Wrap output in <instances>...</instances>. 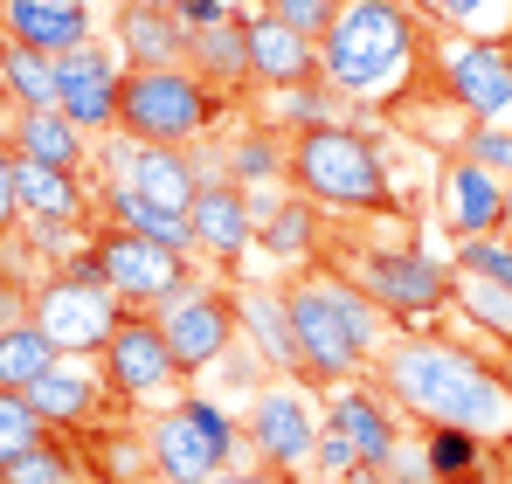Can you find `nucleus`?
<instances>
[{"instance_id": "nucleus-31", "label": "nucleus", "mask_w": 512, "mask_h": 484, "mask_svg": "<svg viewBox=\"0 0 512 484\" xmlns=\"http://www.w3.org/2000/svg\"><path fill=\"white\" fill-rule=\"evenodd\" d=\"M416 443H423V464H429V484H485L492 478V450L499 443H485V436H471V429H416Z\"/></svg>"}, {"instance_id": "nucleus-25", "label": "nucleus", "mask_w": 512, "mask_h": 484, "mask_svg": "<svg viewBox=\"0 0 512 484\" xmlns=\"http://www.w3.org/2000/svg\"><path fill=\"white\" fill-rule=\"evenodd\" d=\"M84 443L90 484H160L153 478V450H146V422L139 415H111L77 436Z\"/></svg>"}, {"instance_id": "nucleus-23", "label": "nucleus", "mask_w": 512, "mask_h": 484, "mask_svg": "<svg viewBox=\"0 0 512 484\" xmlns=\"http://www.w3.org/2000/svg\"><path fill=\"white\" fill-rule=\"evenodd\" d=\"M0 35L42 56H70L97 35L90 7H63V0H0Z\"/></svg>"}, {"instance_id": "nucleus-48", "label": "nucleus", "mask_w": 512, "mask_h": 484, "mask_svg": "<svg viewBox=\"0 0 512 484\" xmlns=\"http://www.w3.org/2000/svg\"><path fill=\"white\" fill-rule=\"evenodd\" d=\"M28 319V284H14V277H0V332L7 325Z\"/></svg>"}, {"instance_id": "nucleus-44", "label": "nucleus", "mask_w": 512, "mask_h": 484, "mask_svg": "<svg viewBox=\"0 0 512 484\" xmlns=\"http://www.w3.org/2000/svg\"><path fill=\"white\" fill-rule=\"evenodd\" d=\"M346 471H360V450H353V443H346L340 429H319V443H312V478L340 484Z\"/></svg>"}, {"instance_id": "nucleus-15", "label": "nucleus", "mask_w": 512, "mask_h": 484, "mask_svg": "<svg viewBox=\"0 0 512 484\" xmlns=\"http://www.w3.org/2000/svg\"><path fill=\"white\" fill-rule=\"evenodd\" d=\"M429 215L450 242H471V236H506L512 229V187L499 173H485L478 160L450 153L436 166V187H429Z\"/></svg>"}, {"instance_id": "nucleus-7", "label": "nucleus", "mask_w": 512, "mask_h": 484, "mask_svg": "<svg viewBox=\"0 0 512 484\" xmlns=\"http://www.w3.org/2000/svg\"><path fill=\"white\" fill-rule=\"evenodd\" d=\"M436 97L464 125H512V42H478L450 35L429 21V56H423Z\"/></svg>"}, {"instance_id": "nucleus-27", "label": "nucleus", "mask_w": 512, "mask_h": 484, "mask_svg": "<svg viewBox=\"0 0 512 484\" xmlns=\"http://www.w3.org/2000/svg\"><path fill=\"white\" fill-rule=\"evenodd\" d=\"M111 49L125 56V70H167L187 63V35L167 7H111Z\"/></svg>"}, {"instance_id": "nucleus-43", "label": "nucleus", "mask_w": 512, "mask_h": 484, "mask_svg": "<svg viewBox=\"0 0 512 484\" xmlns=\"http://www.w3.org/2000/svg\"><path fill=\"white\" fill-rule=\"evenodd\" d=\"M263 14H277L284 28H298L305 42H319L326 28H333V14H340V0H256Z\"/></svg>"}, {"instance_id": "nucleus-22", "label": "nucleus", "mask_w": 512, "mask_h": 484, "mask_svg": "<svg viewBox=\"0 0 512 484\" xmlns=\"http://www.w3.org/2000/svg\"><path fill=\"white\" fill-rule=\"evenodd\" d=\"M256 256L270 263H319L326 256V215L305 194H256Z\"/></svg>"}, {"instance_id": "nucleus-16", "label": "nucleus", "mask_w": 512, "mask_h": 484, "mask_svg": "<svg viewBox=\"0 0 512 484\" xmlns=\"http://www.w3.org/2000/svg\"><path fill=\"white\" fill-rule=\"evenodd\" d=\"M256 249V194L208 173L187 201V256L194 263H215V270H243Z\"/></svg>"}, {"instance_id": "nucleus-40", "label": "nucleus", "mask_w": 512, "mask_h": 484, "mask_svg": "<svg viewBox=\"0 0 512 484\" xmlns=\"http://www.w3.org/2000/svg\"><path fill=\"white\" fill-rule=\"evenodd\" d=\"M42 436H49V422L35 415V402L14 395V388H0V471H7L21 450H35Z\"/></svg>"}, {"instance_id": "nucleus-5", "label": "nucleus", "mask_w": 512, "mask_h": 484, "mask_svg": "<svg viewBox=\"0 0 512 484\" xmlns=\"http://www.w3.org/2000/svg\"><path fill=\"white\" fill-rule=\"evenodd\" d=\"M319 263L360 284L395 332H429L436 319H450V263L429 256L423 242H340Z\"/></svg>"}, {"instance_id": "nucleus-32", "label": "nucleus", "mask_w": 512, "mask_h": 484, "mask_svg": "<svg viewBox=\"0 0 512 484\" xmlns=\"http://www.w3.org/2000/svg\"><path fill=\"white\" fill-rule=\"evenodd\" d=\"M450 319H464L478 339H492L499 353H512V291L492 277L450 270Z\"/></svg>"}, {"instance_id": "nucleus-18", "label": "nucleus", "mask_w": 512, "mask_h": 484, "mask_svg": "<svg viewBox=\"0 0 512 484\" xmlns=\"http://www.w3.org/2000/svg\"><path fill=\"white\" fill-rule=\"evenodd\" d=\"M28 402H35V415H42L56 436H84V429H97V422L118 415L111 388H104V374H97V360H70V353L28 388Z\"/></svg>"}, {"instance_id": "nucleus-14", "label": "nucleus", "mask_w": 512, "mask_h": 484, "mask_svg": "<svg viewBox=\"0 0 512 484\" xmlns=\"http://www.w3.org/2000/svg\"><path fill=\"white\" fill-rule=\"evenodd\" d=\"M90 180H118L146 201H160L173 215H187L201 173H194V153L187 146H146V139H125V132H104L90 146Z\"/></svg>"}, {"instance_id": "nucleus-24", "label": "nucleus", "mask_w": 512, "mask_h": 484, "mask_svg": "<svg viewBox=\"0 0 512 484\" xmlns=\"http://www.w3.org/2000/svg\"><path fill=\"white\" fill-rule=\"evenodd\" d=\"M236 325L277 381H298V339H291V312H284V284H236Z\"/></svg>"}, {"instance_id": "nucleus-29", "label": "nucleus", "mask_w": 512, "mask_h": 484, "mask_svg": "<svg viewBox=\"0 0 512 484\" xmlns=\"http://www.w3.org/2000/svg\"><path fill=\"white\" fill-rule=\"evenodd\" d=\"M14 201H21V222L28 215H90L97 180L90 173H63V166L14 160Z\"/></svg>"}, {"instance_id": "nucleus-42", "label": "nucleus", "mask_w": 512, "mask_h": 484, "mask_svg": "<svg viewBox=\"0 0 512 484\" xmlns=\"http://www.w3.org/2000/svg\"><path fill=\"white\" fill-rule=\"evenodd\" d=\"M457 153H464V160H478L485 173H499V180L512 187V125H464Z\"/></svg>"}, {"instance_id": "nucleus-3", "label": "nucleus", "mask_w": 512, "mask_h": 484, "mask_svg": "<svg viewBox=\"0 0 512 484\" xmlns=\"http://www.w3.org/2000/svg\"><path fill=\"white\" fill-rule=\"evenodd\" d=\"M284 187L305 194L319 215H340V222H374V215L402 208L381 139L360 132L353 118H326L312 132H291L284 139Z\"/></svg>"}, {"instance_id": "nucleus-12", "label": "nucleus", "mask_w": 512, "mask_h": 484, "mask_svg": "<svg viewBox=\"0 0 512 484\" xmlns=\"http://www.w3.org/2000/svg\"><path fill=\"white\" fill-rule=\"evenodd\" d=\"M28 319L49 332L56 353L97 360L104 339L118 332V319H125V305H118L104 284H77V277H63V270H42V277L28 284Z\"/></svg>"}, {"instance_id": "nucleus-38", "label": "nucleus", "mask_w": 512, "mask_h": 484, "mask_svg": "<svg viewBox=\"0 0 512 484\" xmlns=\"http://www.w3.org/2000/svg\"><path fill=\"white\" fill-rule=\"evenodd\" d=\"M429 21L450 28V35L512 42V0H429Z\"/></svg>"}, {"instance_id": "nucleus-21", "label": "nucleus", "mask_w": 512, "mask_h": 484, "mask_svg": "<svg viewBox=\"0 0 512 484\" xmlns=\"http://www.w3.org/2000/svg\"><path fill=\"white\" fill-rule=\"evenodd\" d=\"M243 42H250V90H284V83L319 77V42H305L298 28H284L263 7H243Z\"/></svg>"}, {"instance_id": "nucleus-30", "label": "nucleus", "mask_w": 512, "mask_h": 484, "mask_svg": "<svg viewBox=\"0 0 512 484\" xmlns=\"http://www.w3.org/2000/svg\"><path fill=\"white\" fill-rule=\"evenodd\" d=\"M256 125H270V132H312V125H326V118H346V104L333 97V83L312 77V83H284V90H256Z\"/></svg>"}, {"instance_id": "nucleus-2", "label": "nucleus", "mask_w": 512, "mask_h": 484, "mask_svg": "<svg viewBox=\"0 0 512 484\" xmlns=\"http://www.w3.org/2000/svg\"><path fill=\"white\" fill-rule=\"evenodd\" d=\"M429 56L423 0H340L333 28L319 35V77L346 111H388L416 90Z\"/></svg>"}, {"instance_id": "nucleus-47", "label": "nucleus", "mask_w": 512, "mask_h": 484, "mask_svg": "<svg viewBox=\"0 0 512 484\" xmlns=\"http://www.w3.org/2000/svg\"><path fill=\"white\" fill-rule=\"evenodd\" d=\"M21 229V201H14V153H7V139H0V236H14Z\"/></svg>"}, {"instance_id": "nucleus-53", "label": "nucleus", "mask_w": 512, "mask_h": 484, "mask_svg": "<svg viewBox=\"0 0 512 484\" xmlns=\"http://www.w3.org/2000/svg\"><path fill=\"white\" fill-rule=\"evenodd\" d=\"M63 7H90V0H63Z\"/></svg>"}, {"instance_id": "nucleus-52", "label": "nucleus", "mask_w": 512, "mask_h": 484, "mask_svg": "<svg viewBox=\"0 0 512 484\" xmlns=\"http://www.w3.org/2000/svg\"><path fill=\"white\" fill-rule=\"evenodd\" d=\"M111 7H167V0H111Z\"/></svg>"}, {"instance_id": "nucleus-1", "label": "nucleus", "mask_w": 512, "mask_h": 484, "mask_svg": "<svg viewBox=\"0 0 512 484\" xmlns=\"http://www.w3.org/2000/svg\"><path fill=\"white\" fill-rule=\"evenodd\" d=\"M367 381L402 408V422L416 429H471L485 443H512V395L499 381V360L492 353H471L443 332H395Z\"/></svg>"}, {"instance_id": "nucleus-37", "label": "nucleus", "mask_w": 512, "mask_h": 484, "mask_svg": "<svg viewBox=\"0 0 512 484\" xmlns=\"http://www.w3.org/2000/svg\"><path fill=\"white\" fill-rule=\"evenodd\" d=\"M319 277H326V298H333V312L346 319V332H353V346H360V353H367V367H374V353H381V346L395 339V325H388V312H381V305H374V298H367L360 284H346L340 270H326V263H319Z\"/></svg>"}, {"instance_id": "nucleus-20", "label": "nucleus", "mask_w": 512, "mask_h": 484, "mask_svg": "<svg viewBox=\"0 0 512 484\" xmlns=\"http://www.w3.org/2000/svg\"><path fill=\"white\" fill-rule=\"evenodd\" d=\"M326 429H340L346 443L360 450V464L381 471V464L395 457V443H402V408L360 374V381H346V388L326 395Z\"/></svg>"}, {"instance_id": "nucleus-8", "label": "nucleus", "mask_w": 512, "mask_h": 484, "mask_svg": "<svg viewBox=\"0 0 512 484\" xmlns=\"http://www.w3.org/2000/svg\"><path fill=\"white\" fill-rule=\"evenodd\" d=\"M153 325H160L167 353L180 360L187 388H201V381L215 374V360L243 339V325H236V284L194 277V284H180L173 298H160V305H153Z\"/></svg>"}, {"instance_id": "nucleus-35", "label": "nucleus", "mask_w": 512, "mask_h": 484, "mask_svg": "<svg viewBox=\"0 0 512 484\" xmlns=\"http://www.w3.org/2000/svg\"><path fill=\"white\" fill-rule=\"evenodd\" d=\"M90 236H97V222H90V215H28V222L14 229V242L35 256V270L70 263L77 249H90Z\"/></svg>"}, {"instance_id": "nucleus-9", "label": "nucleus", "mask_w": 512, "mask_h": 484, "mask_svg": "<svg viewBox=\"0 0 512 484\" xmlns=\"http://www.w3.org/2000/svg\"><path fill=\"white\" fill-rule=\"evenodd\" d=\"M284 312H291V339H298V381H305V388L333 395V388H346V381H360V374H367V353L353 346L346 319L333 312L319 263H312L305 277H291V284H284Z\"/></svg>"}, {"instance_id": "nucleus-46", "label": "nucleus", "mask_w": 512, "mask_h": 484, "mask_svg": "<svg viewBox=\"0 0 512 484\" xmlns=\"http://www.w3.org/2000/svg\"><path fill=\"white\" fill-rule=\"evenodd\" d=\"M229 7H236V0H167V14L180 21V35H201V28H215Z\"/></svg>"}, {"instance_id": "nucleus-33", "label": "nucleus", "mask_w": 512, "mask_h": 484, "mask_svg": "<svg viewBox=\"0 0 512 484\" xmlns=\"http://www.w3.org/2000/svg\"><path fill=\"white\" fill-rule=\"evenodd\" d=\"M0 97L7 111H56V56L0 35Z\"/></svg>"}, {"instance_id": "nucleus-36", "label": "nucleus", "mask_w": 512, "mask_h": 484, "mask_svg": "<svg viewBox=\"0 0 512 484\" xmlns=\"http://www.w3.org/2000/svg\"><path fill=\"white\" fill-rule=\"evenodd\" d=\"M56 360H63V353L49 346V332H42L35 319H21V325H7V332H0V388L28 395V388H35Z\"/></svg>"}, {"instance_id": "nucleus-34", "label": "nucleus", "mask_w": 512, "mask_h": 484, "mask_svg": "<svg viewBox=\"0 0 512 484\" xmlns=\"http://www.w3.org/2000/svg\"><path fill=\"white\" fill-rule=\"evenodd\" d=\"M0 484H90V464H84V443L77 436H42L35 450H21L7 471H0Z\"/></svg>"}, {"instance_id": "nucleus-39", "label": "nucleus", "mask_w": 512, "mask_h": 484, "mask_svg": "<svg viewBox=\"0 0 512 484\" xmlns=\"http://www.w3.org/2000/svg\"><path fill=\"white\" fill-rule=\"evenodd\" d=\"M208 381H215V395H222L229 408H243L256 388H263V381H277V374H270V367L256 360V346H243V339H236V346H229V353L215 360V374H208Z\"/></svg>"}, {"instance_id": "nucleus-51", "label": "nucleus", "mask_w": 512, "mask_h": 484, "mask_svg": "<svg viewBox=\"0 0 512 484\" xmlns=\"http://www.w3.org/2000/svg\"><path fill=\"white\" fill-rule=\"evenodd\" d=\"M499 360V381H506V395H512V353H492Z\"/></svg>"}, {"instance_id": "nucleus-4", "label": "nucleus", "mask_w": 512, "mask_h": 484, "mask_svg": "<svg viewBox=\"0 0 512 484\" xmlns=\"http://www.w3.org/2000/svg\"><path fill=\"white\" fill-rule=\"evenodd\" d=\"M146 450L160 484H222L243 464V415L222 402L215 388H180L173 402L146 408Z\"/></svg>"}, {"instance_id": "nucleus-49", "label": "nucleus", "mask_w": 512, "mask_h": 484, "mask_svg": "<svg viewBox=\"0 0 512 484\" xmlns=\"http://www.w3.org/2000/svg\"><path fill=\"white\" fill-rule=\"evenodd\" d=\"M222 484H291V478H284V471H270V464H236Z\"/></svg>"}, {"instance_id": "nucleus-11", "label": "nucleus", "mask_w": 512, "mask_h": 484, "mask_svg": "<svg viewBox=\"0 0 512 484\" xmlns=\"http://www.w3.org/2000/svg\"><path fill=\"white\" fill-rule=\"evenodd\" d=\"M326 429V395L305 381H263L243 402V443L256 450V464L270 471H312V443Z\"/></svg>"}, {"instance_id": "nucleus-50", "label": "nucleus", "mask_w": 512, "mask_h": 484, "mask_svg": "<svg viewBox=\"0 0 512 484\" xmlns=\"http://www.w3.org/2000/svg\"><path fill=\"white\" fill-rule=\"evenodd\" d=\"M340 484H388V478H381V471H367V464H360V471H346Z\"/></svg>"}, {"instance_id": "nucleus-6", "label": "nucleus", "mask_w": 512, "mask_h": 484, "mask_svg": "<svg viewBox=\"0 0 512 484\" xmlns=\"http://www.w3.org/2000/svg\"><path fill=\"white\" fill-rule=\"evenodd\" d=\"M229 111H236V97L201 83L187 63L125 70V83H118V132L146 139V146H201L229 125Z\"/></svg>"}, {"instance_id": "nucleus-10", "label": "nucleus", "mask_w": 512, "mask_h": 484, "mask_svg": "<svg viewBox=\"0 0 512 484\" xmlns=\"http://www.w3.org/2000/svg\"><path fill=\"white\" fill-rule=\"evenodd\" d=\"M97 374H104L118 415H146V408L173 402V395L187 388V374H180V360L167 353L153 312H125V319H118V332H111L104 353H97Z\"/></svg>"}, {"instance_id": "nucleus-26", "label": "nucleus", "mask_w": 512, "mask_h": 484, "mask_svg": "<svg viewBox=\"0 0 512 484\" xmlns=\"http://www.w3.org/2000/svg\"><path fill=\"white\" fill-rule=\"evenodd\" d=\"M7 153L14 160H35V166H63V173H90V139L63 118V111H14L0 125Z\"/></svg>"}, {"instance_id": "nucleus-45", "label": "nucleus", "mask_w": 512, "mask_h": 484, "mask_svg": "<svg viewBox=\"0 0 512 484\" xmlns=\"http://www.w3.org/2000/svg\"><path fill=\"white\" fill-rule=\"evenodd\" d=\"M381 478H388V484H429L423 443H416V436H402V443H395V457H388V464H381Z\"/></svg>"}, {"instance_id": "nucleus-28", "label": "nucleus", "mask_w": 512, "mask_h": 484, "mask_svg": "<svg viewBox=\"0 0 512 484\" xmlns=\"http://www.w3.org/2000/svg\"><path fill=\"white\" fill-rule=\"evenodd\" d=\"M187 70L201 83H215L222 97H243L250 90V42H243V0L215 21V28H201V35H187Z\"/></svg>"}, {"instance_id": "nucleus-17", "label": "nucleus", "mask_w": 512, "mask_h": 484, "mask_svg": "<svg viewBox=\"0 0 512 484\" xmlns=\"http://www.w3.org/2000/svg\"><path fill=\"white\" fill-rule=\"evenodd\" d=\"M118 83H125V56L111 49V35H90L84 49L56 56V111L90 146L104 132H118Z\"/></svg>"}, {"instance_id": "nucleus-41", "label": "nucleus", "mask_w": 512, "mask_h": 484, "mask_svg": "<svg viewBox=\"0 0 512 484\" xmlns=\"http://www.w3.org/2000/svg\"><path fill=\"white\" fill-rule=\"evenodd\" d=\"M450 270L492 277V284H506V291H512V229H506V236H471V242H457Z\"/></svg>"}, {"instance_id": "nucleus-19", "label": "nucleus", "mask_w": 512, "mask_h": 484, "mask_svg": "<svg viewBox=\"0 0 512 484\" xmlns=\"http://www.w3.org/2000/svg\"><path fill=\"white\" fill-rule=\"evenodd\" d=\"M194 153V173L208 180V173H222V180H236V187H284V132H270V125H222L215 139H201V146H187Z\"/></svg>"}, {"instance_id": "nucleus-13", "label": "nucleus", "mask_w": 512, "mask_h": 484, "mask_svg": "<svg viewBox=\"0 0 512 484\" xmlns=\"http://www.w3.org/2000/svg\"><path fill=\"white\" fill-rule=\"evenodd\" d=\"M90 249H97V270H104V291H111L125 312H153L160 298H173L180 284L201 277L187 249L146 242V236H132V229H97Z\"/></svg>"}]
</instances>
